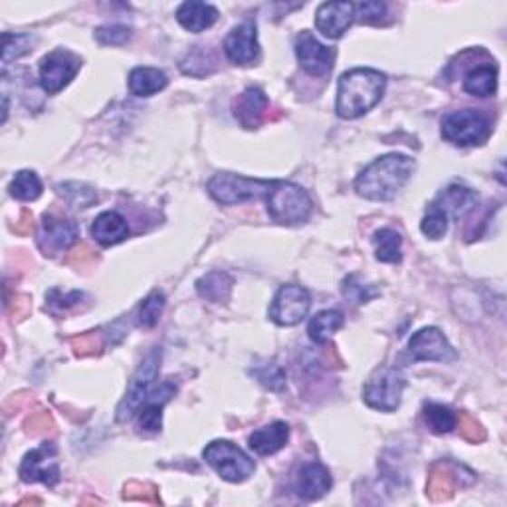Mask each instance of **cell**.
I'll list each match as a JSON object with an SVG mask.
<instances>
[{"label": "cell", "mask_w": 507, "mask_h": 507, "mask_svg": "<svg viewBox=\"0 0 507 507\" xmlns=\"http://www.w3.org/2000/svg\"><path fill=\"white\" fill-rule=\"evenodd\" d=\"M414 169L416 163L411 157L401 153L383 155L359 172V177L355 179V190L366 200H391L403 190Z\"/></svg>", "instance_id": "6da1fadb"}, {"label": "cell", "mask_w": 507, "mask_h": 507, "mask_svg": "<svg viewBox=\"0 0 507 507\" xmlns=\"http://www.w3.org/2000/svg\"><path fill=\"white\" fill-rule=\"evenodd\" d=\"M386 88V75L371 68L345 72L337 85L336 112L343 120H357L381 102Z\"/></svg>", "instance_id": "7a4b0ae2"}, {"label": "cell", "mask_w": 507, "mask_h": 507, "mask_svg": "<svg viewBox=\"0 0 507 507\" xmlns=\"http://www.w3.org/2000/svg\"><path fill=\"white\" fill-rule=\"evenodd\" d=\"M268 214L278 224H301L309 219L314 210L309 194L296 182L288 180H274L272 189L266 194Z\"/></svg>", "instance_id": "3957f363"}, {"label": "cell", "mask_w": 507, "mask_h": 507, "mask_svg": "<svg viewBox=\"0 0 507 507\" xmlns=\"http://www.w3.org/2000/svg\"><path fill=\"white\" fill-rule=\"evenodd\" d=\"M202 458L226 482L240 483L254 473V460L229 440H214L204 448Z\"/></svg>", "instance_id": "277c9868"}, {"label": "cell", "mask_w": 507, "mask_h": 507, "mask_svg": "<svg viewBox=\"0 0 507 507\" xmlns=\"http://www.w3.org/2000/svg\"><path fill=\"white\" fill-rule=\"evenodd\" d=\"M488 117L476 110L452 112L442 120V137L456 147H476L490 139Z\"/></svg>", "instance_id": "5b68a950"}, {"label": "cell", "mask_w": 507, "mask_h": 507, "mask_svg": "<svg viewBox=\"0 0 507 507\" xmlns=\"http://www.w3.org/2000/svg\"><path fill=\"white\" fill-rule=\"evenodd\" d=\"M406 386L405 375L393 369V366H383L375 371L369 381L363 386V401L366 406L375 408L381 413H395L403 401V391Z\"/></svg>", "instance_id": "8992f818"}, {"label": "cell", "mask_w": 507, "mask_h": 507, "mask_svg": "<svg viewBox=\"0 0 507 507\" xmlns=\"http://www.w3.org/2000/svg\"><path fill=\"white\" fill-rule=\"evenodd\" d=\"M272 185L274 180L248 179L242 175H234V172H217V175L209 180L207 189L214 200L230 207V204L266 197Z\"/></svg>", "instance_id": "52a82bcc"}, {"label": "cell", "mask_w": 507, "mask_h": 507, "mask_svg": "<svg viewBox=\"0 0 507 507\" xmlns=\"http://www.w3.org/2000/svg\"><path fill=\"white\" fill-rule=\"evenodd\" d=\"M159 365H161L159 349L151 351L143 359V363L139 365V369L132 376V381H129L123 401L120 403V406H117V414H115L117 423H127V420H132L139 413V408H141L143 403L147 401L149 393L153 391V383L159 375Z\"/></svg>", "instance_id": "ba28073f"}, {"label": "cell", "mask_w": 507, "mask_h": 507, "mask_svg": "<svg viewBox=\"0 0 507 507\" xmlns=\"http://www.w3.org/2000/svg\"><path fill=\"white\" fill-rule=\"evenodd\" d=\"M311 296L306 288L288 284L278 289L272 306H269V319L282 327L297 326L309 314Z\"/></svg>", "instance_id": "9c48e42d"}, {"label": "cell", "mask_w": 507, "mask_h": 507, "mask_svg": "<svg viewBox=\"0 0 507 507\" xmlns=\"http://www.w3.org/2000/svg\"><path fill=\"white\" fill-rule=\"evenodd\" d=\"M58 446L54 442L30 450L20 463V478L26 483L42 482L46 485H56L60 482V466H58Z\"/></svg>", "instance_id": "30bf717a"}, {"label": "cell", "mask_w": 507, "mask_h": 507, "mask_svg": "<svg viewBox=\"0 0 507 507\" xmlns=\"http://www.w3.org/2000/svg\"><path fill=\"white\" fill-rule=\"evenodd\" d=\"M82 62L68 50H56L40 62V85L48 95L62 92L80 72Z\"/></svg>", "instance_id": "8fae6325"}, {"label": "cell", "mask_w": 507, "mask_h": 507, "mask_svg": "<svg viewBox=\"0 0 507 507\" xmlns=\"http://www.w3.org/2000/svg\"><path fill=\"white\" fill-rule=\"evenodd\" d=\"M80 239V229L73 220L58 219L54 214H44L42 229L38 234V248L44 256L54 258L56 254L68 250Z\"/></svg>", "instance_id": "7c38bea8"}, {"label": "cell", "mask_w": 507, "mask_h": 507, "mask_svg": "<svg viewBox=\"0 0 507 507\" xmlns=\"http://www.w3.org/2000/svg\"><path fill=\"white\" fill-rule=\"evenodd\" d=\"M408 353L413 361H436L450 363L456 359V351L438 327H424L416 331L408 341Z\"/></svg>", "instance_id": "4fadbf2b"}, {"label": "cell", "mask_w": 507, "mask_h": 507, "mask_svg": "<svg viewBox=\"0 0 507 507\" xmlns=\"http://www.w3.org/2000/svg\"><path fill=\"white\" fill-rule=\"evenodd\" d=\"M296 56L309 75H327L333 70V62H336V50H331L327 46H323L321 42H317L311 32L304 30L296 38Z\"/></svg>", "instance_id": "5bb4252c"}, {"label": "cell", "mask_w": 507, "mask_h": 507, "mask_svg": "<svg viewBox=\"0 0 507 507\" xmlns=\"http://www.w3.org/2000/svg\"><path fill=\"white\" fill-rule=\"evenodd\" d=\"M224 54L236 66H252L260 58V44H258L256 24L242 23L234 26L224 40Z\"/></svg>", "instance_id": "9a60e30c"}, {"label": "cell", "mask_w": 507, "mask_h": 507, "mask_svg": "<svg viewBox=\"0 0 507 507\" xmlns=\"http://www.w3.org/2000/svg\"><path fill=\"white\" fill-rule=\"evenodd\" d=\"M355 20L353 3H323L316 13V26L326 38L337 40Z\"/></svg>", "instance_id": "2e32d148"}, {"label": "cell", "mask_w": 507, "mask_h": 507, "mask_svg": "<svg viewBox=\"0 0 507 507\" xmlns=\"http://www.w3.org/2000/svg\"><path fill=\"white\" fill-rule=\"evenodd\" d=\"M177 393V385L165 381L149 393L147 401L139 408V428L143 433H159L163 424V408Z\"/></svg>", "instance_id": "e0dca14e"}, {"label": "cell", "mask_w": 507, "mask_h": 507, "mask_svg": "<svg viewBox=\"0 0 507 507\" xmlns=\"http://www.w3.org/2000/svg\"><path fill=\"white\" fill-rule=\"evenodd\" d=\"M232 112L244 129L260 127L268 112V97L260 88H246L234 100Z\"/></svg>", "instance_id": "ac0fdd59"}, {"label": "cell", "mask_w": 507, "mask_h": 507, "mask_svg": "<svg viewBox=\"0 0 507 507\" xmlns=\"http://www.w3.org/2000/svg\"><path fill=\"white\" fill-rule=\"evenodd\" d=\"M480 197L476 190L462 185H450L448 189L438 194V199L433 202V207L440 209L448 219H463L478 207Z\"/></svg>", "instance_id": "d6986e66"}, {"label": "cell", "mask_w": 507, "mask_h": 507, "mask_svg": "<svg viewBox=\"0 0 507 507\" xmlns=\"http://www.w3.org/2000/svg\"><path fill=\"white\" fill-rule=\"evenodd\" d=\"M333 485L329 470L319 462H309L299 470L296 492L301 500L316 502L321 500Z\"/></svg>", "instance_id": "ffe728a7"}, {"label": "cell", "mask_w": 507, "mask_h": 507, "mask_svg": "<svg viewBox=\"0 0 507 507\" xmlns=\"http://www.w3.org/2000/svg\"><path fill=\"white\" fill-rule=\"evenodd\" d=\"M289 440V426L286 423H272L254 430L248 438V446L254 450L258 456H272L282 450Z\"/></svg>", "instance_id": "44dd1931"}, {"label": "cell", "mask_w": 507, "mask_h": 507, "mask_svg": "<svg viewBox=\"0 0 507 507\" xmlns=\"http://www.w3.org/2000/svg\"><path fill=\"white\" fill-rule=\"evenodd\" d=\"M177 20L182 28L199 34V32H204L217 23L219 10L212 5L199 3V0H189V3H182L177 8Z\"/></svg>", "instance_id": "7402d4cb"}, {"label": "cell", "mask_w": 507, "mask_h": 507, "mask_svg": "<svg viewBox=\"0 0 507 507\" xmlns=\"http://www.w3.org/2000/svg\"><path fill=\"white\" fill-rule=\"evenodd\" d=\"M92 236L97 244H102L105 248L120 244L129 236L127 220L115 210L102 212L92 224Z\"/></svg>", "instance_id": "603a6c76"}, {"label": "cell", "mask_w": 507, "mask_h": 507, "mask_svg": "<svg viewBox=\"0 0 507 507\" xmlns=\"http://www.w3.org/2000/svg\"><path fill=\"white\" fill-rule=\"evenodd\" d=\"M456 472H458V466H454V463H446V462L434 463V466L430 468L428 485H426L428 498L433 502L450 500L458 485Z\"/></svg>", "instance_id": "cb8c5ba5"}, {"label": "cell", "mask_w": 507, "mask_h": 507, "mask_svg": "<svg viewBox=\"0 0 507 507\" xmlns=\"http://www.w3.org/2000/svg\"><path fill=\"white\" fill-rule=\"evenodd\" d=\"M169 85L165 72L157 68H135L129 73V90L137 97H151Z\"/></svg>", "instance_id": "d4e9b609"}, {"label": "cell", "mask_w": 507, "mask_h": 507, "mask_svg": "<svg viewBox=\"0 0 507 507\" xmlns=\"http://www.w3.org/2000/svg\"><path fill=\"white\" fill-rule=\"evenodd\" d=\"M463 90L476 97H490L498 92V68L493 63H482L463 75Z\"/></svg>", "instance_id": "484cf974"}, {"label": "cell", "mask_w": 507, "mask_h": 507, "mask_svg": "<svg viewBox=\"0 0 507 507\" xmlns=\"http://www.w3.org/2000/svg\"><path fill=\"white\" fill-rule=\"evenodd\" d=\"M345 326V316L337 309H326L309 321V339L317 345H326Z\"/></svg>", "instance_id": "4316f807"}, {"label": "cell", "mask_w": 507, "mask_h": 507, "mask_svg": "<svg viewBox=\"0 0 507 507\" xmlns=\"http://www.w3.org/2000/svg\"><path fill=\"white\" fill-rule=\"evenodd\" d=\"M375 256L379 262L398 264L403 260V239L393 229H381L373 234Z\"/></svg>", "instance_id": "83f0119b"}, {"label": "cell", "mask_w": 507, "mask_h": 507, "mask_svg": "<svg viewBox=\"0 0 507 507\" xmlns=\"http://www.w3.org/2000/svg\"><path fill=\"white\" fill-rule=\"evenodd\" d=\"M232 278L224 272H210L197 282V289L200 297L214 301V304H224L230 297L232 289Z\"/></svg>", "instance_id": "f1b7e54d"}, {"label": "cell", "mask_w": 507, "mask_h": 507, "mask_svg": "<svg viewBox=\"0 0 507 507\" xmlns=\"http://www.w3.org/2000/svg\"><path fill=\"white\" fill-rule=\"evenodd\" d=\"M423 418L430 433L434 434H448L458 426L456 413L444 405L426 403L423 408Z\"/></svg>", "instance_id": "f546056e"}, {"label": "cell", "mask_w": 507, "mask_h": 507, "mask_svg": "<svg viewBox=\"0 0 507 507\" xmlns=\"http://www.w3.org/2000/svg\"><path fill=\"white\" fill-rule=\"evenodd\" d=\"M10 197H15L18 200H36L42 194V180L34 171H20L16 172V177L10 182Z\"/></svg>", "instance_id": "4dcf8cb0"}, {"label": "cell", "mask_w": 507, "mask_h": 507, "mask_svg": "<svg viewBox=\"0 0 507 507\" xmlns=\"http://www.w3.org/2000/svg\"><path fill=\"white\" fill-rule=\"evenodd\" d=\"M56 190L73 209H90L93 202H97L95 190L88 185H82V182H63V185L56 187Z\"/></svg>", "instance_id": "1f68e13d"}, {"label": "cell", "mask_w": 507, "mask_h": 507, "mask_svg": "<svg viewBox=\"0 0 507 507\" xmlns=\"http://www.w3.org/2000/svg\"><path fill=\"white\" fill-rule=\"evenodd\" d=\"M165 309V296L163 291H151V294L143 299L141 307H139V326L141 327H155L161 314Z\"/></svg>", "instance_id": "d6a6232c"}, {"label": "cell", "mask_w": 507, "mask_h": 507, "mask_svg": "<svg viewBox=\"0 0 507 507\" xmlns=\"http://www.w3.org/2000/svg\"><path fill=\"white\" fill-rule=\"evenodd\" d=\"M34 38L30 34H3V63L8 66L10 62L24 56L34 46Z\"/></svg>", "instance_id": "836d02e7"}, {"label": "cell", "mask_w": 507, "mask_h": 507, "mask_svg": "<svg viewBox=\"0 0 507 507\" xmlns=\"http://www.w3.org/2000/svg\"><path fill=\"white\" fill-rule=\"evenodd\" d=\"M448 220L450 219L440 209L430 207L426 217L420 222V230H423V234L428 236L430 240H440L442 236L448 232Z\"/></svg>", "instance_id": "e575fe53"}, {"label": "cell", "mask_w": 507, "mask_h": 507, "mask_svg": "<svg viewBox=\"0 0 507 507\" xmlns=\"http://www.w3.org/2000/svg\"><path fill=\"white\" fill-rule=\"evenodd\" d=\"M93 38L102 46H122L132 38V28L123 24H105L93 32Z\"/></svg>", "instance_id": "d590c367"}, {"label": "cell", "mask_w": 507, "mask_h": 507, "mask_svg": "<svg viewBox=\"0 0 507 507\" xmlns=\"http://www.w3.org/2000/svg\"><path fill=\"white\" fill-rule=\"evenodd\" d=\"M254 375L266 388H269V391H282L286 386V373L282 371V366H278L276 363L260 365L254 371Z\"/></svg>", "instance_id": "8d00e7d4"}, {"label": "cell", "mask_w": 507, "mask_h": 507, "mask_svg": "<svg viewBox=\"0 0 507 507\" xmlns=\"http://www.w3.org/2000/svg\"><path fill=\"white\" fill-rule=\"evenodd\" d=\"M355 16L363 24H385L388 8L385 3H361L355 5Z\"/></svg>", "instance_id": "74e56055"}, {"label": "cell", "mask_w": 507, "mask_h": 507, "mask_svg": "<svg viewBox=\"0 0 507 507\" xmlns=\"http://www.w3.org/2000/svg\"><path fill=\"white\" fill-rule=\"evenodd\" d=\"M343 294H345V297H347L349 301H353V304H366V301L373 299L375 296H379V291H376L371 286L361 284L357 278L351 276V278L345 279Z\"/></svg>", "instance_id": "f35d334b"}, {"label": "cell", "mask_w": 507, "mask_h": 507, "mask_svg": "<svg viewBox=\"0 0 507 507\" xmlns=\"http://www.w3.org/2000/svg\"><path fill=\"white\" fill-rule=\"evenodd\" d=\"M125 500L132 502H145V503H159V492L149 483L132 482L125 485Z\"/></svg>", "instance_id": "ab89813d"}, {"label": "cell", "mask_w": 507, "mask_h": 507, "mask_svg": "<svg viewBox=\"0 0 507 507\" xmlns=\"http://www.w3.org/2000/svg\"><path fill=\"white\" fill-rule=\"evenodd\" d=\"M72 345L78 357H92V355L100 353V349L103 347L102 337L97 333H85V336L75 337L72 339Z\"/></svg>", "instance_id": "60d3db41"}, {"label": "cell", "mask_w": 507, "mask_h": 507, "mask_svg": "<svg viewBox=\"0 0 507 507\" xmlns=\"http://www.w3.org/2000/svg\"><path fill=\"white\" fill-rule=\"evenodd\" d=\"M460 433H462L463 440L473 442V444H478V442H482L485 438V430L470 414H462V418H460Z\"/></svg>", "instance_id": "b9f144b4"}, {"label": "cell", "mask_w": 507, "mask_h": 507, "mask_svg": "<svg viewBox=\"0 0 507 507\" xmlns=\"http://www.w3.org/2000/svg\"><path fill=\"white\" fill-rule=\"evenodd\" d=\"M83 297V294H80V291H72V294L68 296H62L58 289H52L50 294H48V304L52 309H58V311H66L70 309L72 306L78 304V301Z\"/></svg>", "instance_id": "7bdbcfd3"}, {"label": "cell", "mask_w": 507, "mask_h": 507, "mask_svg": "<svg viewBox=\"0 0 507 507\" xmlns=\"http://www.w3.org/2000/svg\"><path fill=\"white\" fill-rule=\"evenodd\" d=\"M28 426H32L30 428V433L32 434H40V433H46V428L50 430L52 426H54V423H52V418H50V414H40V416H34L30 420L28 423Z\"/></svg>", "instance_id": "ee69618b"}, {"label": "cell", "mask_w": 507, "mask_h": 507, "mask_svg": "<svg viewBox=\"0 0 507 507\" xmlns=\"http://www.w3.org/2000/svg\"><path fill=\"white\" fill-rule=\"evenodd\" d=\"M20 222H23V224H20V226H16V230H18L20 234L30 232V230H32V226H34V224H32V220H30V217H28V214H23V220H20Z\"/></svg>", "instance_id": "f6af8a7d"}]
</instances>
